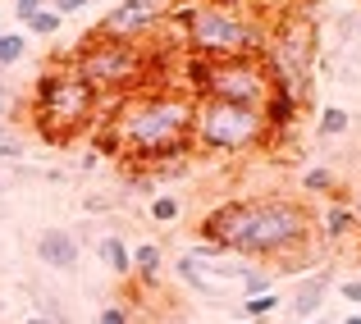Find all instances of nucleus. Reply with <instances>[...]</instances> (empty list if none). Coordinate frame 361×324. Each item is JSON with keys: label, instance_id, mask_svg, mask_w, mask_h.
<instances>
[{"label": "nucleus", "instance_id": "1", "mask_svg": "<svg viewBox=\"0 0 361 324\" xmlns=\"http://www.w3.org/2000/svg\"><path fill=\"white\" fill-rule=\"evenodd\" d=\"M311 211L293 197H238L220 201L211 215H202L197 233L202 242L220 247L243 261H274L293 265L311 247Z\"/></svg>", "mask_w": 361, "mask_h": 324}, {"label": "nucleus", "instance_id": "2", "mask_svg": "<svg viewBox=\"0 0 361 324\" xmlns=\"http://www.w3.org/2000/svg\"><path fill=\"white\" fill-rule=\"evenodd\" d=\"M192 110L197 96L183 92H128L115 106L110 137L119 151L151 165L169 156H192Z\"/></svg>", "mask_w": 361, "mask_h": 324}, {"label": "nucleus", "instance_id": "3", "mask_svg": "<svg viewBox=\"0 0 361 324\" xmlns=\"http://www.w3.org/2000/svg\"><path fill=\"white\" fill-rule=\"evenodd\" d=\"M188 51L197 60H261L270 23L252 14L238 0H192L188 9H178Z\"/></svg>", "mask_w": 361, "mask_h": 324}, {"label": "nucleus", "instance_id": "4", "mask_svg": "<svg viewBox=\"0 0 361 324\" xmlns=\"http://www.w3.org/2000/svg\"><path fill=\"white\" fill-rule=\"evenodd\" d=\"M97 106H101V96L87 87V78L69 60L42 69V78L32 82V119L42 128V137H51V142H64L78 128H87Z\"/></svg>", "mask_w": 361, "mask_h": 324}, {"label": "nucleus", "instance_id": "5", "mask_svg": "<svg viewBox=\"0 0 361 324\" xmlns=\"http://www.w3.org/2000/svg\"><path fill=\"white\" fill-rule=\"evenodd\" d=\"M265 69L279 87L298 92L302 101L311 96V73H316L320 60V42H316V18L302 14V9H283L270 23V37H265Z\"/></svg>", "mask_w": 361, "mask_h": 324}, {"label": "nucleus", "instance_id": "6", "mask_svg": "<svg viewBox=\"0 0 361 324\" xmlns=\"http://www.w3.org/2000/svg\"><path fill=\"white\" fill-rule=\"evenodd\" d=\"M270 142V123L252 106H229V101L197 96L192 110V151H215V156H238Z\"/></svg>", "mask_w": 361, "mask_h": 324}, {"label": "nucleus", "instance_id": "7", "mask_svg": "<svg viewBox=\"0 0 361 324\" xmlns=\"http://www.w3.org/2000/svg\"><path fill=\"white\" fill-rule=\"evenodd\" d=\"M69 64L87 78V87L97 96H106V92H123L128 96L142 82V73H147V51L137 42H115V37L87 32V42L73 46Z\"/></svg>", "mask_w": 361, "mask_h": 324}, {"label": "nucleus", "instance_id": "8", "mask_svg": "<svg viewBox=\"0 0 361 324\" xmlns=\"http://www.w3.org/2000/svg\"><path fill=\"white\" fill-rule=\"evenodd\" d=\"M192 87L197 96L229 101V106H252L261 110L274 92V78L265 69V60H192Z\"/></svg>", "mask_w": 361, "mask_h": 324}, {"label": "nucleus", "instance_id": "9", "mask_svg": "<svg viewBox=\"0 0 361 324\" xmlns=\"http://www.w3.org/2000/svg\"><path fill=\"white\" fill-rule=\"evenodd\" d=\"M160 0H119L106 18L97 23L101 37H115V42H142L147 32L160 27Z\"/></svg>", "mask_w": 361, "mask_h": 324}, {"label": "nucleus", "instance_id": "10", "mask_svg": "<svg viewBox=\"0 0 361 324\" xmlns=\"http://www.w3.org/2000/svg\"><path fill=\"white\" fill-rule=\"evenodd\" d=\"M78 256H82V247L69 228H42V233H37V261H42L46 270H73Z\"/></svg>", "mask_w": 361, "mask_h": 324}, {"label": "nucleus", "instance_id": "11", "mask_svg": "<svg viewBox=\"0 0 361 324\" xmlns=\"http://www.w3.org/2000/svg\"><path fill=\"white\" fill-rule=\"evenodd\" d=\"M329 288H334V274H329V270H316V274H307V279L298 283V292H293V301H288V311L298 316V324L320 316V306H325Z\"/></svg>", "mask_w": 361, "mask_h": 324}, {"label": "nucleus", "instance_id": "12", "mask_svg": "<svg viewBox=\"0 0 361 324\" xmlns=\"http://www.w3.org/2000/svg\"><path fill=\"white\" fill-rule=\"evenodd\" d=\"M174 270H178V279H183L192 292H202V297H224V292H229V283H233V279H224L220 270H211V261H197L192 251H188Z\"/></svg>", "mask_w": 361, "mask_h": 324}, {"label": "nucleus", "instance_id": "13", "mask_svg": "<svg viewBox=\"0 0 361 324\" xmlns=\"http://www.w3.org/2000/svg\"><path fill=\"white\" fill-rule=\"evenodd\" d=\"M302 106H307V101H302L298 92H288V87H279V82H274L270 101H265V106H261V114H265V123H270V137H274V132H288L293 123H298V114H302Z\"/></svg>", "mask_w": 361, "mask_h": 324}, {"label": "nucleus", "instance_id": "14", "mask_svg": "<svg viewBox=\"0 0 361 324\" xmlns=\"http://www.w3.org/2000/svg\"><path fill=\"white\" fill-rule=\"evenodd\" d=\"M320 233H325L329 242H343V237H353V233H357V215H353V206H348V197L329 201L325 219H320Z\"/></svg>", "mask_w": 361, "mask_h": 324}, {"label": "nucleus", "instance_id": "15", "mask_svg": "<svg viewBox=\"0 0 361 324\" xmlns=\"http://www.w3.org/2000/svg\"><path fill=\"white\" fill-rule=\"evenodd\" d=\"M97 256H101V265H106L110 274H119V279H128V274H133V251L123 247L119 233H106V237H101V242H97Z\"/></svg>", "mask_w": 361, "mask_h": 324}, {"label": "nucleus", "instance_id": "16", "mask_svg": "<svg viewBox=\"0 0 361 324\" xmlns=\"http://www.w3.org/2000/svg\"><path fill=\"white\" fill-rule=\"evenodd\" d=\"M133 274H137L142 283H156V279H160V247H156V242L133 247Z\"/></svg>", "mask_w": 361, "mask_h": 324}, {"label": "nucleus", "instance_id": "17", "mask_svg": "<svg viewBox=\"0 0 361 324\" xmlns=\"http://www.w3.org/2000/svg\"><path fill=\"white\" fill-rule=\"evenodd\" d=\"M243 297H261V292H274V270H261V265H247L238 279Z\"/></svg>", "mask_w": 361, "mask_h": 324}, {"label": "nucleus", "instance_id": "18", "mask_svg": "<svg viewBox=\"0 0 361 324\" xmlns=\"http://www.w3.org/2000/svg\"><path fill=\"white\" fill-rule=\"evenodd\" d=\"M334 187H338V178H334V169H325V165L302 174V192L307 197H325V192H334Z\"/></svg>", "mask_w": 361, "mask_h": 324}, {"label": "nucleus", "instance_id": "19", "mask_svg": "<svg viewBox=\"0 0 361 324\" xmlns=\"http://www.w3.org/2000/svg\"><path fill=\"white\" fill-rule=\"evenodd\" d=\"M23 55H27V37L23 32H0V73L14 69Z\"/></svg>", "mask_w": 361, "mask_h": 324}, {"label": "nucleus", "instance_id": "20", "mask_svg": "<svg viewBox=\"0 0 361 324\" xmlns=\"http://www.w3.org/2000/svg\"><path fill=\"white\" fill-rule=\"evenodd\" d=\"M23 27H27V32H37V37H55L64 27V14H60V9H51V5H42Z\"/></svg>", "mask_w": 361, "mask_h": 324}, {"label": "nucleus", "instance_id": "21", "mask_svg": "<svg viewBox=\"0 0 361 324\" xmlns=\"http://www.w3.org/2000/svg\"><path fill=\"white\" fill-rule=\"evenodd\" d=\"M348 123H353V114H348L343 106H325L320 110V137H343Z\"/></svg>", "mask_w": 361, "mask_h": 324}, {"label": "nucleus", "instance_id": "22", "mask_svg": "<svg viewBox=\"0 0 361 324\" xmlns=\"http://www.w3.org/2000/svg\"><path fill=\"white\" fill-rule=\"evenodd\" d=\"M151 219H156V224H174L178 215H183V201H178V197H151Z\"/></svg>", "mask_w": 361, "mask_h": 324}, {"label": "nucleus", "instance_id": "23", "mask_svg": "<svg viewBox=\"0 0 361 324\" xmlns=\"http://www.w3.org/2000/svg\"><path fill=\"white\" fill-rule=\"evenodd\" d=\"M274 311H279V297H274V292H261V297L243 301V320H265V316H274Z\"/></svg>", "mask_w": 361, "mask_h": 324}, {"label": "nucleus", "instance_id": "24", "mask_svg": "<svg viewBox=\"0 0 361 324\" xmlns=\"http://www.w3.org/2000/svg\"><path fill=\"white\" fill-rule=\"evenodd\" d=\"M23 156V132L14 123H0V160H18Z\"/></svg>", "mask_w": 361, "mask_h": 324}, {"label": "nucleus", "instance_id": "25", "mask_svg": "<svg viewBox=\"0 0 361 324\" xmlns=\"http://www.w3.org/2000/svg\"><path fill=\"white\" fill-rule=\"evenodd\" d=\"M18 110V87L0 73V123H9V114Z\"/></svg>", "mask_w": 361, "mask_h": 324}, {"label": "nucleus", "instance_id": "26", "mask_svg": "<svg viewBox=\"0 0 361 324\" xmlns=\"http://www.w3.org/2000/svg\"><path fill=\"white\" fill-rule=\"evenodd\" d=\"M338 297L353 301V306H361V279H343V283H338Z\"/></svg>", "mask_w": 361, "mask_h": 324}, {"label": "nucleus", "instance_id": "27", "mask_svg": "<svg viewBox=\"0 0 361 324\" xmlns=\"http://www.w3.org/2000/svg\"><path fill=\"white\" fill-rule=\"evenodd\" d=\"M97 324H133V320H128V311H123V306H106L97 316Z\"/></svg>", "mask_w": 361, "mask_h": 324}, {"label": "nucleus", "instance_id": "28", "mask_svg": "<svg viewBox=\"0 0 361 324\" xmlns=\"http://www.w3.org/2000/svg\"><path fill=\"white\" fill-rule=\"evenodd\" d=\"M9 5H14V14H18V18H23V23H27V18H32L37 9L46 5V0H9Z\"/></svg>", "mask_w": 361, "mask_h": 324}, {"label": "nucleus", "instance_id": "29", "mask_svg": "<svg viewBox=\"0 0 361 324\" xmlns=\"http://www.w3.org/2000/svg\"><path fill=\"white\" fill-rule=\"evenodd\" d=\"M348 206H353V215H357V228H361V187H357L353 197H348Z\"/></svg>", "mask_w": 361, "mask_h": 324}, {"label": "nucleus", "instance_id": "30", "mask_svg": "<svg viewBox=\"0 0 361 324\" xmlns=\"http://www.w3.org/2000/svg\"><path fill=\"white\" fill-rule=\"evenodd\" d=\"M92 0H69V9H64V14H78V9H87Z\"/></svg>", "mask_w": 361, "mask_h": 324}, {"label": "nucleus", "instance_id": "31", "mask_svg": "<svg viewBox=\"0 0 361 324\" xmlns=\"http://www.w3.org/2000/svg\"><path fill=\"white\" fill-rule=\"evenodd\" d=\"M46 5H51V9H60V14H64V9H69V0H46Z\"/></svg>", "mask_w": 361, "mask_h": 324}, {"label": "nucleus", "instance_id": "32", "mask_svg": "<svg viewBox=\"0 0 361 324\" xmlns=\"http://www.w3.org/2000/svg\"><path fill=\"white\" fill-rule=\"evenodd\" d=\"M23 324H55V320H46V316H32V320H23Z\"/></svg>", "mask_w": 361, "mask_h": 324}, {"label": "nucleus", "instance_id": "33", "mask_svg": "<svg viewBox=\"0 0 361 324\" xmlns=\"http://www.w3.org/2000/svg\"><path fill=\"white\" fill-rule=\"evenodd\" d=\"M338 324H361V316H343V320H338Z\"/></svg>", "mask_w": 361, "mask_h": 324}, {"label": "nucleus", "instance_id": "34", "mask_svg": "<svg viewBox=\"0 0 361 324\" xmlns=\"http://www.w3.org/2000/svg\"><path fill=\"white\" fill-rule=\"evenodd\" d=\"M302 324H329V320H320V316H316V320H302Z\"/></svg>", "mask_w": 361, "mask_h": 324}, {"label": "nucleus", "instance_id": "35", "mask_svg": "<svg viewBox=\"0 0 361 324\" xmlns=\"http://www.w3.org/2000/svg\"><path fill=\"white\" fill-rule=\"evenodd\" d=\"M0 169H5V160H0Z\"/></svg>", "mask_w": 361, "mask_h": 324}]
</instances>
